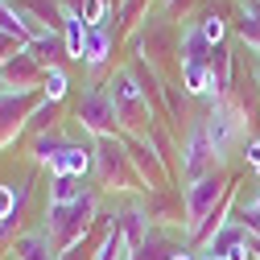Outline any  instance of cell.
<instances>
[{
  "instance_id": "cell-1",
  "label": "cell",
  "mask_w": 260,
  "mask_h": 260,
  "mask_svg": "<svg viewBox=\"0 0 260 260\" xmlns=\"http://www.w3.org/2000/svg\"><path fill=\"white\" fill-rule=\"evenodd\" d=\"M108 100L116 108V120L124 133H137V137H149V128H153V108H149V95L137 79V71H116L108 79Z\"/></svg>"
},
{
  "instance_id": "cell-19",
  "label": "cell",
  "mask_w": 260,
  "mask_h": 260,
  "mask_svg": "<svg viewBox=\"0 0 260 260\" xmlns=\"http://www.w3.org/2000/svg\"><path fill=\"white\" fill-rule=\"evenodd\" d=\"M108 54H112V34H108V29L100 25V29H91V34H87V46H83V62H87L91 71H100L104 62H108Z\"/></svg>"
},
{
  "instance_id": "cell-24",
  "label": "cell",
  "mask_w": 260,
  "mask_h": 260,
  "mask_svg": "<svg viewBox=\"0 0 260 260\" xmlns=\"http://www.w3.org/2000/svg\"><path fill=\"white\" fill-rule=\"evenodd\" d=\"M95 260H133V256H128V248H124V240H120V227H112V232L104 236Z\"/></svg>"
},
{
  "instance_id": "cell-12",
  "label": "cell",
  "mask_w": 260,
  "mask_h": 260,
  "mask_svg": "<svg viewBox=\"0 0 260 260\" xmlns=\"http://www.w3.org/2000/svg\"><path fill=\"white\" fill-rule=\"evenodd\" d=\"M13 256H17V260H62L46 232H25V236H17V240H13Z\"/></svg>"
},
{
  "instance_id": "cell-22",
  "label": "cell",
  "mask_w": 260,
  "mask_h": 260,
  "mask_svg": "<svg viewBox=\"0 0 260 260\" xmlns=\"http://www.w3.org/2000/svg\"><path fill=\"white\" fill-rule=\"evenodd\" d=\"M182 87L190 95L211 91V67H199V62H182Z\"/></svg>"
},
{
  "instance_id": "cell-26",
  "label": "cell",
  "mask_w": 260,
  "mask_h": 260,
  "mask_svg": "<svg viewBox=\"0 0 260 260\" xmlns=\"http://www.w3.org/2000/svg\"><path fill=\"white\" fill-rule=\"evenodd\" d=\"M199 29H203V38H207L211 46H223V34H227L223 17H215V13H211V17H203V21H199Z\"/></svg>"
},
{
  "instance_id": "cell-34",
  "label": "cell",
  "mask_w": 260,
  "mask_h": 260,
  "mask_svg": "<svg viewBox=\"0 0 260 260\" xmlns=\"http://www.w3.org/2000/svg\"><path fill=\"white\" fill-rule=\"evenodd\" d=\"M174 260H194V256H190V252H178V256H174Z\"/></svg>"
},
{
  "instance_id": "cell-17",
  "label": "cell",
  "mask_w": 260,
  "mask_h": 260,
  "mask_svg": "<svg viewBox=\"0 0 260 260\" xmlns=\"http://www.w3.org/2000/svg\"><path fill=\"white\" fill-rule=\"evenodd\" d=\"M25 54H34L42 67L50 71V67H58V58H67V42H62L58 34H38L34 42L25 46Z\"/></svg>"
},
{
  "instance_id": "cell-31",
  "label": "cell",
  "mask_w": 260,
  "mask_h": 260,
  "mask_svg": "<svg viewBox=\"0 0 260 260\" xmlns=\"http://www.w3.org/2000/svg\"><path fill=\"white\" fill-rule=\"evenodd\" d=\"M244 157H248L252 166H256V161H260V141H248V149H244Z\"/></svg>"
},
{
  "instance_id": "cell-20",
  "label": "cell",
  "mask_w": 260,
  "mask_h": 260,
  "mask_svg": "<svg viewBox=\"0 0 260 260\" xmlns=\"http://www.w3.org/2000/svg\"><path fill=\"white\" fill-rule=\"evenodd\" d=\"M79 199H83V178H67V174L50 178V207H67Z\"/></svg>"
},
{
  "instance_id": "cell-36",
  "label": "cell",
  "mask_w": 260,
  "mask_h": 260,
  "mask_svg": "<svg viewBox=\"0 0 260 260\" xmlns=\"http://www.w3.org/2000/svg\"><path fill=\"white\" fill-rule=\"evenodd\" d=\"M252 207H256V211H260V199H256V203H252Z\"/></svg>"
},
{
  "instance_id": "cell-18",
  "label": "cell",
  "mask_w": 260,
  "mask_h": 260,
  "mask_svg": "<svg viewBox=\"0 0 260 260\" xmlns=\"http://www.w3.org/2000/svg\"><path fill=\"white\" fill-rule=\"evenodd\" d=\"M232 91V50L227 46H215V54H211V95H223Z\"/></svg>"
},
{
  "instance_id": "cell-23",
  "label": "cell",
  "mask_w": 260,
  "mask_h": 260,
  "mask_svg": "<svg viewBox=\"0 0 260 260\" xmlns=\"http://www.w3.org/2000/svg\"><path fill=\"white\" fill-rule=\"evenodd\" d=\"M67 87H71V83H67V75H62V67H50V71L42 75V95H46L50 104H58L62 95H67Z\"/></svg>"
},
{
  "instance_id": "cell-13",
  "label": "cell",
  "mask_w": 260,
  "mask_h": 260,
  "mask_svg": "<svg viewBox=\"0 0 260 260\" xmlns=\"http://www.w3.org/2000/svg\"><path fill=\"white\" fill-rule=\"evenodd\" d=\"M178 50H182V62H199V67H211V54H215V46L203 38L199 25H186V29H182Z\"/></svg>"
},
{
  "instance_id": "cell-15",
  "label": "cell",
  "mask_w": 260,
  "mask_h": 260,
  "mask_svg": "<svg viewBox=\"0 0 260 260\" xmlns=\"http://www.w3.org/2000/svg\"><path fill=\"white\" fill-rule=\"evenodd\" d=\"M240 244H248V227L244 223H223L219 232L211 236V244H207V260H227V252L232 248H240Z\"/></svg>"
},
{
  "instance_id": "cell-10",
  "label": "cell",
  "mask_w": 260,
  "mask_h": 260,
  "mask_svg": "<svg viewBox=\"0 0 260 260\" xmlns=\"http://www.w3.org/2000/svg\"><path fill=\"white\" fill-rule=\"evenodd\" d=\"M116 227H120V240H124V248H128V256H137L141 248H145V240H149V232H153V227H149V215L145 211H124L120 219H116Z\"/></svg>"
},
{
  "instance_id": "cell-28",
  "label": "cell",
  "mask_w": 260,
  "mask_h": 260,
  "mask_svg": "<svg viewBox=\"0 0 260 260\" xmlns=\"http://www.w3.org/2000/svg\"><path fill=\"white\" fill-rule=\"evenodd\" d=\"M13 215H21V199H17L9 186H0V223L13 219Z\"/></svg>"
},
{
  "instance_id": "cell-33",
  "label": "cell",
  "mask_w": 260,
  "mask_h": 260,
  "mask_svg": "<svg viewBox=\"0 0 260 260\" xmlns=\"http://www.w3.org/2000/svg\"><path fill=\"white\" fill-rule=\"evenodd\" d=\"M166 5H170V13H178V9H182V13H186V9H190V5H194V0H166Z\"/></svg>"
},
{
  "instance_id": "cell-35",
  "label": "cell",
  "mask_w": 260,
  "mask_h": 260,
  "mask_svg": "<svg viewBox=\"0 0 260 260\" xmlns=\"http://www.w3.org/2000/svg\"><path fill=\"white\" fill-rule=\"evenodd\" d=\"M5 91H9V87H5V79H0V95H5Z\"/></svg>"
},
{
  "instance_id": "cell-21",
  "label": "cell",
  "mask_w": 260,
  "mask_h": 260,
  "mask_svg": "<svg viewBox=\"0 0 260 260\" xmlns=\"http://www.w3.org/2000/svg\"><path fill=\"white\" fill-rule=\"evenodd\" d=\"M67 145H71V141L62 137V133H54V128H50V133H38V141H34V157L50 166V161H54L62 149H67Z\"/></svg>"
},
{
  "instance_id": "cell-4",
  "label": "cell",
  "mask_w": 260,
  "mask_h": 260,
  "mask_svg": "<svg viewBox=\"0 0 260 260\" xmlns=\"http://www.w3.org/2000/svg\"><path fill=\"white\" fill-rule=\"evenodd\" d=\"M227 178H223V170H211V174H203V178H194L190 186H186V232H199V227L211 219V211L227 199Z\"/></svg>"
},
{
  "instance_id": "cell-7",
  "label": "cell",
  "mask_w": 260,
  "mask_h": 260,
  "mask_svg": "<svg viewBox=\"0 0 260 260\" xmlns=\"http://www.w3.org/2000/svg\"><path fill=\"white\" fill-rule=\"evenodd\" d=\"M215 145H211V137H207V120H199L190 128V137H186V149H182V170L190 174V182L194 178H203V174H211L215 170Z\"/></svg>"
},
{
  "instance_id": "cell-9",
  "label": "cell",
  "mask_w": 260,
  "mask_h": 260,
  "mask_svg": "<svg viewBox=\"0 0 260 260\" xmlns=\"http://www.w3.org/2000/svg\"><path fill=\"white\" fill-rule=\"evenodd\" d=\"M128 157H133L137 178L149 182V190H166V166H161V157L149 149V137L145 141H128Z\"/></svg>"
},
{
  "instance_id": "cell-11",
  "label": "cell",
  "mask_w": 260,
  "mask_h": 260,
  "mask_svg": "<svg viewBox=\"0 0 260 260\" xmlns=\"http://www.w3.org/2000/svg\"><path fill=\"white\" fill-rule=\"evenodd\" d=\"M91 166H95V153L71 141L67 149H62V153H58V157L50 161V178H54V174H67V178H83V174H87Z\"/></svg>"
},
{
  "instance_id": "cell-16",
  "label": "cell",
  "mask_w": 260,
  "mask_h": 260,
  "mask_svg": "<svg viewBox=\"0 0 260 260\" xmlns=\"http://www.w3.org/2000/svg\"><path fill=\"white\" fill-rule=\"evenodd\" d=\"M236 112L232 108H215V116H207V137H211V145H215V153H223L227 149V141H232V133H236Z\"/></svg>"
},
{
  "instance_id": "cell-6",
  "label": "cell",
  "mask_w": 260,
  "mask_h": 260,
  "mask_svg": "<svg viewBox=\"0 0 260 260\" xmlns=\"http://www.w3.org/2000/svg\"><path fill=\"white\" fill-rule=\"evenodd\" d=\"M34 108H38V91H5L0 95V149L29 124Z\"/></svg>"
},
{
  "instance_id": "cell-30",
  "label": "cell",
  "mask_w": 260,
  "mask_h": 260,
  "mask_svg": "<svg viewBox=\"0 0 260 260\" xmlns=\"http://www.w3.org/2000/svg\"><path fill=\"white\" fill-rule=\"evenodd\" d=\"M17 50H25L17 38H9V34H0V62H5V58H13Z\"/></svg>"
},
{
  "instance_id": "cell-8",
  "label": "cell",
  "mask_w": 260,
  "mask_h": 260,
  "mask_svg": "<svg viewBox=\"0 0 260 260\" xmlns=\"http://www.w3.org/2000/svg\"><path fill=\"white\" fill-rule=\"evenodd\" d=\"M42 75H46V67L25 50H17L13 58L0 62V79H5L9 91H34V87H42Z\"/></svg>"
},
{
  "instance_id": "cell-14",
  "label": "cell",
  "mask_w": 260,
  "mask_h": 260,
  "mask_svg": "<svg viewBox=\"0 0 260 260\" xmlns=\"http://www.w3.org/2000/svg\"><path fill=\"white\" fill-rule=\"evenodd\" d=\"M67 17H62V42H67V58H79L83 62V46H87V34H91V25L75 13V9H62Z\"/></svg>"
},
{
  "instance_id": "cell-32",
  "label": "cell",
  "mask_w": 260,
  "mask_h": 260,
  "mask_svg": "<svg viewBox=\"0 0 260 260\" xmlns=\"http://www.w3.org/2000/svg\"><path fill=\"white\" fill-rule=\"evenodd\" d=\"M252 252H248V244H240V248H232V252H227V260H248Z\"/></svg>"
},
{
  "instance_id": "cell-5",
  "label": "cell",
  "mask_w": 260,
  "mask_h": 260,
  "mask_svg": "<svg viewBox=\"0 0 260 260\" xmlns=\"http://www.w3.org/2000/svg\"><path fill=\"white\" fill-rule=\"evenodd\" d=\"M75 120L87 128L95 141H100V137H116V128H120L116 108H112V100H108V91H104V87L83 91V100H79V108H75Z\"/></svg>"
},
{
  "instance_id": "cell-27",
  "label": "cell",
  "mask_w": 260,
  "mask_h": 260,
  "mask_svg": "<svg viewBox=\"0 0 260 260\" xmlns=\"http://www.w3.org/2000/svg\"><path fill=\"white\" fill-rule=\"evenodd\" d=\"M54 112H58V104H38L34 108V116H29V128H38V133H46V124H54Z\"/></svg>"
},
{
  "instance_id": "cell-2",
  "label": "cell",
  "mask_w": 260,
  "mask_h": 260,
  "mask_svg": "<svg viewBox=\"0 0 260 260\" xmlns=\"http://www.w3.org/2000/svg\"><path fill=\"white\" fill-rule=\"evenodd\" d=\"M91 215H95V199H91V194H83L79 203L50 207V211H46V236H50V244L58 248V256H62V252H71V248L87 236Z\"/></svg>"
},
{
  "instance_id": "cell-25",
  "label": "cell",
  "mask_w": 260,
  "mask_h": 260,
  "mask_svg": "<svg viewBox=\"0 0 260 260\" xmlns=\"http://www.w3.org/2000/svg\"><path fill=\"white\" fill-rule=\"evenodd\" d=\"M75 13H79V17H83L91 29H100V25H104V17H108V0H83V5H79Z\"/></svg>"
},
{
  "instance_id": "cell-3",
  "label": "cell",
  "mask_w": 260,
  "mask_h": 260,
  "mask_svg": "<svg viewBox=\"0 0 260 260\" xmlns=\"http://www.w3.org/2000/svg\"><path fill=\"white\" fill-rule=\"evenodd\" d=\"M95 170H100V182L108 190H133L141 186L137 170H133V157H128V145L120 137H100L95 141Z\"/></svg>"
},
{
  "instance_id": "cell-29",
  "label": "cell",
  "mask_w": 260,
  "mask_h": 260,
  "mask_svg": "<svg viewBox=\"0 0 260 260\" xmlns=\"http://www.w3.org/2000/svg\"><path fill=\"white\" fill-rule=\"evenodd\" d=\"M240 223L248 227V236H260V211H256V207H248V211L240 215Z\"/></svg>"
}]
</instances>
